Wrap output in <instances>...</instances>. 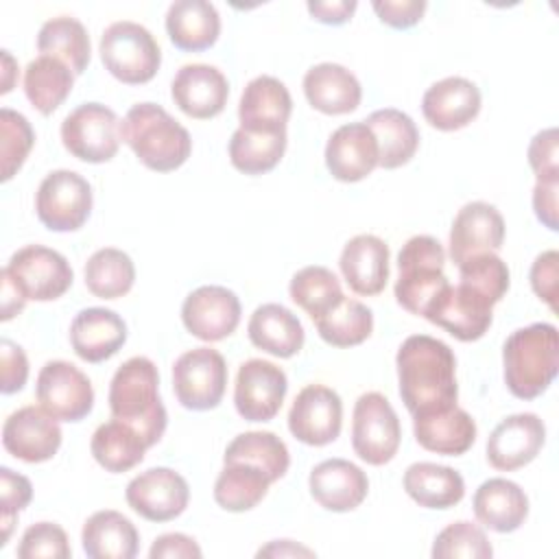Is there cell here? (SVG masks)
<instances>
[{
  "label": "cell",
  "mask_w": 559,
  "mask_h": 559,
  "mask_svg": "<svg viewBox=\"0 0 559 559\" xmlns=\"http://www.w3.org/2000/svg\"><path fill=\"white\" fill-rule=\"evenodd\" d=\"M395 365L400 397L411 415L456 406V358L443 341L413 334L400 345Z\"/></svg>",
  "instance_id": "cell-1"
},
{
  "label": "cell",
  "mask_w": 559,
  "mask_h": 559,
  "mask_svg": "<svg viewBox=\"0 0 559 559\" xmlns=\"http://www.w3.org/2000/svg\"><path fill=\"white\" fill-rule=\"evenodd\" d=\"M111 417L135 428L144 441L155 445L168 424L159 400V373L151 358L133 356L118 367L109 384Z\"/></svg>",
  "instance_id": "cell-2"
},
{
  "label": "cell",
  "mask_w": 559,
  "mask_h": 559,
  "mask_svg": "<svg viewBox=\"0 0 559 559\" xmlns=\"http://www.w3.org/2000/svg\"><path fill=\"white\" fill-rule=\"evenodd\" d=\"M504 384L520 400L539 397L559 371V332L552 323L515 330L502 347Z\"/></svg>",
  "instance_id": "cell-3"
},
{
  "label": "cell",
  "mask_w": 559,
  "mask_h": 559,
  "mask_svg": "<svg viewBox=\"0 0 559 559\" xmlns=\"http://www.w3.org/2000/svg\"><path fill=\"white\" fill-rule=\"evenodd\" d=\"M120 138L155 173L177 170L192 151L188 129L155 103L133 105L120 122Z\"/></svg>",
  "instance_id": "cell-4"
},
{
  "label": "cell",
  "mask_w": 559,
  "mask_h": 559,
  "mask_svg": "<svg viewBox=\"0 0 559 559\" xmlns=\"http://www.w3.org/2000/svg\"><path fill=\"white\" fill-rule=\"evenodd\" d=\"M445 251L432 236H413L397 255L395 299L411 314L424 317L430 301L450 284L443 275Z\"/></svg>",
  "instance_id": "cell-5"
},
{
  "label": "cell",
  "mask_w": 559,
  "mask_h": 559,
  "mask_svg": "<svg viewBox=\"0 0 559 559\" xmlns=\"http://www.w3.org/2000/svg\"><path fill=\"white\" fill-rule=\"evenodd\" d=\"M98 52L105 70L127 85L151 81L162 63V50L151 31L131 20L109 24L100 35Z\"/></svg>",
  "instance_id": "cell-6"
},
{
  "label": "cell",
  "mask_w": 559,
  "mask_h": 559,
  "mask_svg": "<svg viewBox=\"0 0 559 559\" xmlns=\"http://www.w3.org/2000/svg\"><path fill=\"white\" fill-rule=\"evenodd\" d=\"M120 120L100 103H83L61 122V142L70 155L87 164L109 162L120 146Z\"/></svg>",
  "instance_id": "cell-7"
},
{
  "label": "cell",
  "mask_w": 559,
  "mask_h": 559,
  "mask_svg": "<svg viewBox=\"0 0 559 559\" xmlns=\"http://www.w3.org/2000/svg\"><path fill=\"white\" fill-rule=\"evenodd\" d=\"M400 419L382 393H362L354 404L352 448L369 465L389 463L400 448Z\"/></svg>",
  "instance_id": "cell-8"
},
{
  "label": "cell",
  "mask_w": 559,
  "mask_h": 559,
  "mask_svg": "<svg viewBox=\"0 0 559 559\" xmlns=\"http://www.w3.org/2000/svg\"><path fill=\"white\" fill-rule=\"evenodd\" d=\"M227 365L221 352L194 347L173 365V391L181 406L190 411L216 408L225 395Z\"/></svg>",
  "instance_id": "cell-9"
},
{
  "label": "cell",
  "mask_w": 559,
  "mask_h": 559,
  "mask_svg": "<svg viewBox=\"0 0 559 559\" xmlns=\"http://www.w3.org/2000/svg\"><path fill=\"white\" fill-rule=\"evenodd\" d=\"M92 188L74 170H52L35 194V212L50 231H76L92 212Z\"/></svg>",
  "instance_id": "cell-10"
},
{
  "label": "cell",
  "mask_w": 559,
  "mask_h": 559,
  "mask_svg": "<svg viewBox=\"0 0 559 559\" xmlns=\"http://www.w3.org/2000/svg\"><path fill=\"white\" fill-rule=\"evenodd\" d=\"M26 299L52 301L59 299L74 280L70 262L55 249L44 245H26L17 249L2 269Z\"/></svg>",
  "instance_id": "cell-11"
},
{
  "label": "cell",
  "mask_w": 559,
  "mask_h": 559,
  "mask_svg": "<svg viewBox=\"0 0 559 559\" xmlns=\"http://www.w3.org/2000/svg\"><path fill=\"white\" fill-rule=\"evenodd\" d=\"M39 406L57 421H81L94 406L90 378L68 360H48L35 384Z\"/></svg>",
  "instance_id": "cell-12"
},
{
  "label": "cell",
  "mask_w": 559,
  "mask_h": 559,
  "mask_svg": "<svg viewBox=\"0 0 559 559\" xmlns=\"http://www.w3.org/2000/svg\"><path fill=\"white\" fill-rule=\"evenodd\" d=\"M493 304L465 284H448L426 308L424 317L454 338L469 343L485 336L491 325Z\"/></svg>",
  "instance_id": "cell-13"
},
{
  "label": "cell",
  "mask_w": 559,
  "mask_h": 559,
  "mask_svg": "<svg viewBox=\"0 0 559 559\" xmlns=\"http://www.w3.org/2000/svg\"><path fill=\"white\" fill-rule=\"evenodd\" d=\"M343 402L338 393L325 384L304 386L288 411V428L293 437L306 445H328L341 435Z\"/></svg>",
  "instance_id": "cell-14"
},
{
  "label": "cell",
  "mask_w": 559,
  "mask_h": 559,
  "mask_svg": "<svg viewBox=\"0 0 559 559\" xmlns=\"http://www.w3.org/2000/svg\"><path fill=\"white\" fill-rule=\"evenodd\" d=\"M286 373L262 358H251L240 365L234 386V404L247 421H271L286 397Z\"/></svg>",
  "instance_id": "cell-15"
},
{
  "label": "cell",
  "mask_w": 559,
  "mask_h": 559,
  "mask_svg": "<svg viewBox=\"0 0 559 559\" xmlns=\"http://www.w3.org/2000/svg\"><path fill=\"white\" fill-rule=\"evenodd\" d=\"M127 504L148 522L179 518L190 500L186 478L170 467H151L138 474L124 491Z\"/></svg>",
  "instance_id": "cell-16"
},
{
  "label": "cell",
  "mask_w": 559,
  "mask_h": 559,
  "mask_svg": "<svg viewBox=\"0 0 559 559\" xmlns=\"http://www.w3.org/2000/svg\"><path fill=\"white\" fill-rule=\"evenodd\" d=\"M181 321L186 330L201 341H223L234 334L240 323V299L225 286H199L183 299Z\"/></svg>",
  "instance_id": "cell-17"
},
{
  "label": "cell",
  "mask_w": 559,
  "mask_h": 559,
  "mask_svg": "<svg viewBox=\"0 0 559 559\" xmlns=\"http://www.w3.org/2000/svg\"><path fill=\"white\" fill-rule=\"evenodd\" d=\"M2 445L20 461L44 463L57 454L61 445V428L41 406H22L4 421Z\"/></svg>",
  "instance_id": "cell-18"
},
{
  "label": "cell",
  "mask_w": 559,
  "mask_h": 559,
  "mask_svg": "<svg viewBox=\"0 0 559 559\" xmlns=\"http://www.w3.org/2000/svg\"><path fill=\"white\" fill-rule=\"evenodd\" d=\"M546 441V426L535 413H515L504 417L487 439V461L500 472H513L528 465Z\"/></svg>",
  "instance_id": "cell-19"
},
{
  "label": "cell",
  "mask_w": 559,
  "mask_h": 559,
  "mask_svg": "<svg viewBox=\"0 0 559 559\" xmlns=\"http://www.w3.org/2000/svg\"><path fill=\"white\" fill-rule=\"evenodd\" d=\"M504 242V218L485 201L465 203L450 229V258L459 266L476 253H496Z\"/></svg>",
  "instance_id": "cell-20"
},
{
  "label": "cell",
  "mask_w": 559,
  "mask_h": 559,
  "mask_svg": "<svg viewBox=\"0 0 559 559\" xmlns=\"http://www.w3.org/2000/svg\"><path fill=\"white\" fill-rule=\"evenodd\" d=\"M170 94L175 105L190 118L207 120L218 116L229 96L225 74L207 63L181 66L173 79Z\"/></svg>",
  "instance_id": "cell-21"
},
{
  "label": "cell",
  "mask_w": 559,
  "mask_h": 559,
  "mask_svg": "<svg viewBox=\"0 0 559 559\" xmlns=\"http://www.w3.org/2000/svg\"><path fill=\"white\" fill-rule=\"evenodd\" d=\"M325 166L334 179L354 183L378 166V142L365 120L338 127L325 144Z\"/></svg>",
  "instance_id": "cell-22"
},
{
  "label": "cell",
  "mask_w": 559,
  "mask_h": 559,
  "mask_svg": "<svg viewBox=\"0 0 559 559\" xmlns=\"http://www.w3.org/2000/svg\"><path fill=\"white\" fill-rule=\"evenodd\" d=\"M480 111V90L463 76H445L432 83L421 98V114L439 131L467 127Z\"/></svg>",
  "instance_id": "cell-23"
},
{
  "label": "cell",
  "mask_w": 559,
  "mask_h": 559,
  "mask_svg": "<svg viewBox=\"0 0 559 559\" xmlns=\"http://www.w3.org/2000/svg\"><path fill=\"white\" fill-rule=\"evenodd\" d=\"M293 111V98L286 85L269 74L255 76L247 83L238 105L240 129L255 133L286 131Z\"/></svg>",
  "instance_id": "cell-24"
},
{
  "label": "cell",
  "mask_w": 559,
  "mask_h": 559,
  "mask_svg": "<svg viewBox=\"0 0 559 559\" xmlns=\"http://www.w3.org/2000/svg\"><path fill=\"white\" fill-rule=\"evenodd\" d=\"M308 485L312 498L334 513L354 511L369 491L367 474L345 459H328L314 465Z\"/></svg>",
  "instance_id": "cell-25"
},
{
  "label": "cell",
  "mask_w": 559,
  "mask_h": 559,
  "mask_svg": "<svg viewBox=\"0 0 559 559\" xmlns=\"http://www.w3.org/2000/svg\"><path fill=\"white\" fill-rule=\"evenodd\" d=\"M127 341V325L120 314L109 308H85L70 325V343L74 354L85 362H103L118 354Z\"/></svg>",
  "instance_id": "cell-26"
},
{
  "label": "cell",
  "mask_w": 559,
  "mask_h": 559,
  "mask_svg": "<svg viewBox=\"0 0 559 559\" xmlns=\"http://www.w3.org/2000/svg\"><path fill=\"white\" fill-rule=\"evenodd\" d=\"M347 286L358 295H378L389 282V247L373 234L347 240L338 260Z\"/></svg>",
  "instance_id": "cell-27"
},
{
  "label": "cell",
  "mask_w": 559,
  "mask_h": 559,
  "mask_svg": "<svg viewBox=\"0 0 559 559\" xmlns=\"http://www.w3.org/2000/svg\"><path fill=\"white\" fill-rule=\"evenodd\" d=\"M413 432L424 450L445 456L465 454L476 441V424L459 406L413 415Z\"/></svg>",
  "instance_id": "cell-28"
},
{
  "label": "cell",
  "mask_w": 559,
  "mask_h": 559,
  "mask_svg": "<svg viewBox=\"0 0 559 559\" xmlns=\"http://www.w3.org/2000/svg\"><path fill=\"white\" fill-rule=\"evenodd\" d=\"M304 94L317 111L341 116L354 111L360 105L362 87L345 66L319 63L306 72Z\"/></svg>",
  "instance_id": "cell-29"
},
{
  "label": "cell",
  "mask_w": 559,
  "mask_h": 559,
  "mask_svg": "<svg viewBox=\"0 0 559 559\" xmlns=\"http://www.w3.org/2000/svg\"><path fill=\"white\" fill-rule=\"evenodd\" d=\"M476 520L496 533L518 531L528 515V498L524 489L507 478H489L474 493Z\"/></svg>",
  "instance_id": "cell-30"
},
{
  "label": "cell",
  "mask_w": 559,
  "mask_h": 559,
  "mask_svg": "<svg viewBox=\"0 0 559 559\" xmlns=\"http://www.w3.org/2000/svg\"><path fill=\"white\" fill-rule=\"evenodd\" d=\"M166 33L179 50H207L218 39L221 15L207 0H175L166 13Z\"/></svg>",
  "instance_id": "cell-31"
},
{
  "label": "cell",
  "mask_w": 559,
  "mask_h": 559,
  "mask_svg": "<svg viewBox=\"0 0 559 559\" xmlns=\"http://www.w3.org/2000/svg\"><path fill=\"white\" fill-rule=\"evenodd\" d=\"M81 542L90 559H133L140 548L135 526L127 515L114 509L90 515L83 524Z\"/></svg>",
  "instance_id": "cell-32"
},
{
  "label": "cell",
  "mask_w": 559,
  "mask_h": 559,
  "mask_svg": "<svg viewBox=\"0 0 559 559\" xmlns=\"http://www.w3.org/2000/svg\"><path fill=\"white\" fill-rule=\"evenodd\" d=\"M249 341L277 358H290L304 347L301 321L282 304H262L253 310L247 325Z\"/></svg>",
  "instance_id": "cell-33"
},
{
  "label": "cell",
  "mask_w": 559,
  "mask_h": 559,
  "mask_svg": "<svg viewBox=\"0 0 559 559\" xmlns=\"http://www.w3.org/2000/svg\"><path fill=\"white\" fill-rule=\"evenodd\" d=\"M378 142V166L393 170L408 164L419 146V131L413 118L400 109L386 107L369 114L365 120Z\"/></svg>",
  "instance_id": "cell-34"
},
{
  "label": "cell",
  "mask_w": 559,
  "mask_h": 559,
  "mask_svg": "<svg viewBox=\"0 0 559 559\" xmlns=\"http://www.w3.org/2000/svg\"><path fill=\"white\" fill-rule=\"evenodd\" d=\"M404 491L419 507L450 509L463 500L465 483L456 469L421 461L404 472Z\"/></svg>",
  "instance_id": "cell-35"
},
{
  "label": "cell",
  "mask_w": 559,
  "mask_h": 559,
  "mask_svg": "<svg viewBox=\"0 0 559 559\" xmlns=\"http://www.w3.org/2000/svg\"><path fill=\"white\" fill-rule=\"evenodd\" d=\"M90 450L100 467L111 474H120L135 467L144 459L148 443L135 428L114 417L94 430Z\"/></svg>",
  "instance_id": "cell-36"
},
{
  "label": "cell",
  "mask_w": 559,
  "mask_h": 559,
  "mask_svg": "<svg viewBox=\"0 0 559 559\" xmlns=\"http://www.w3.org/2000/svg\"><path fill=\"white\" fill-rule=\"evenodd\" d=\"M74 72L50 55L35 57L24 70V94L44 116L52 114L72 92Z\"/></svg>",
  "instance_id": "cell-37"
},
{
  "label": "cell",
  "mask_w": 559,
  "mask_h": 559,
  "mask_svg": "<svg viewBox=\"0 0 559 559\" xmlns=\"http://www.w3.org/2000/svg\"><path fill=\"white\" fill-rule=\"evenodd\" d=\"M37 48L41 55H50L63 61L74 72V76L85 72L92 57L85 26L70 15H57L44 22L37 35Z\"/></svg>",
  "instance_id": "cell-38"
},
{
  "label": "cell",
  "mask_w": 559,
  "mask_h": 559,
  "mask_svg": "<svg viewBox=\"0 0 559 559\" xmlns=\"http://www.w3.org/2000/svg\"><path fill=\"white\" fill-rule=\"evenodd\" d=\"M223 461L255 465L271 478V483H275L288 472L290 454L286 443L275 432L251 430L234 437L225 450Z\"/></svg>",
  "instance_id": "cell-39"
},
{
  "label": "cell",
  "mask_w": 559,
  "mask_h": 559,
  "mask_svg": "<svg viewBox=\"0 0 559 559\" xmlns=\"http://www.w3.org/2000/svg\"><path fill=\"white\" fill-rule=\"evenodd\" d=\"M271 478L249 463H225L214 483V500L225 511H249L269 491Z\"/></svg>",
  "instance_id": "cell-40"
},
{
  "label": "cell",
  "mask_w": 559,
  "mask_h": 559,
  "mask_svg": "<svg viewBox=\"0 0 559 559\" xmlns=\"http://www.w3.org/2000/svg\"><path fill=\"white\" fill-rule=\"evenodd\" d=\"M286 142V131L255 133L238 127L229 140L231 166L245 175H264L280 164Z\"/></svg>",
  "instance_id": "cell-41"
},
{
  "label": "cell",
  "mask_w": 559,
  "mask_h": 559,
  "mask_svg": "<svg viewBox=\"0 0 559 559\" xmlns=\"http://www.w3.org/2000/svg\"><path fill=\"white\" fill-rule=\"evenodd\" d=\"M85 286L98 299H118L127 295L135 282L133 260L116 249L105 247L85 262Z\"/></svg>",
  "instance_id": "cell-42"
},
{
  "label": "cell",
  "mask_w": 559,
  "mask_h": 559,
  "mask_svg": "<svg viewBox=\"0 0 559 559\" xmlns=\"http://www.w3.org/2000/svg\"><path fill=\"white\" fill-rule=\"evenodd\" d=\"M319 336L334 347H354L371 336L373 312L349 297H343L338 306L314 321Z\"/></svg>",
  "instance_id": "cell-43"
},
{
  "label": "cell",
  "mask_w": 559,
  "mask_h": 559,
  "mask_svg": "<svg viewBox=\"0 0 559 559\" xmlns=\"http://www.w3.org/2000/svg\"><path fill=\"white\" fill-rule=\"evenodd\" d=\"M290 299L308 312L312 321L321 319L345 297L336 275L325 266H304L297 271L288 286Z\"/></svg>",
  "instance_id": "cell-44"
},
{
  "label": "cell",
  "mask_w": 559,
  "mask_h": 559,
  "mask_svg": "<svg viewBox=\"0 0 559 559\" xmlns=\"http://www.w3.org/2000/svg\"><path fill=\"white\" fill-rule=\"evenodd\" d=\"M459 280L496 306L509 290V266L491 251L476 253L459 264Z\"/></svg>",
  "instance_id": "cell-45"
},
{
  "label": "cell",
  "mask_w": 559,
  "mask_h": 559,
  "mask_svg": "<svg viewBox=\"0 0 559 559\" xmlns=\"http://www.w3.org/2000/svg\"><path fill=\"white\" fill-rule=\"evenodd\" d=\"M0 133H2V181H9L26 162L33 144L35 131L26 116L2 107L0 109Z\"/></svg>",
  "instance_id": "cell-46"
},
{
  "label": "cell",
  "mask_w": 559,
  "mask_h": 559,
  "mask_svg": "<svg viewBox=\"0 0 559 559\" xmlns=\"http://www.w3.org/2000/svg\"><path fill=\"white\" fill-rule=\"evenodd\" d=\"M493 548L483 533L480 526L472 522H454L445 526L432 544L435 559H452V557H472V559H489Z\"/></svg>",
  "instance_id": "cell-47"
},
{
  "label": "cell",
  "mask_w": 559,
  "mask_h": 559,
  "mask_svg": "<svg viewBox=\"0 0 559 559\" xmlns=\"http://www.w3.org/2000/svg\"><path fill=\"white\" fill-rule=\"evenodd\" d=\"M72 555L66 531L55 522H37L28 526L20 539L17 557L20 559H68Z\"/></svg>",
  "instance_id": "cell-48"
},
{
  "label": "cell",
  "mask_w": 559,
  "mask_h": 559,
  "mask_svg": "<svg viewBox=\"0 0 559 559\" xmlns=\"http://www.w3.org/2000/svg\"><path fill=\"white\" fill-rule=\"evenodd\" d=\"M0 491H2V526H4V535H2V544H7L13 522L17 518V513L31 502L33 498V485L26 476L9 469V467H0Z\"/></svg>",
  "instance_id": "cell-49"
},
{
  "label": "cell",
  "mask_w": 559,
  "mask_h": 559,
  "mask_svg": "<svg viewBox=\"0 0 559 559\" xmlns=\"http://www.w3.org/2000/svg\"><path fill=\"white\" fill-rule=\"evenodd\" d=\"M528 164L537 181H559V162H557V129H544L535 133L528 144Z\"/></svg>",
  "instance_id": "cell-50"
},
{
  "label": "cell",
  "mask_w": 559,
  "mask_h": 559,
  "mask_svg": "<svg viewBox=\"0 0 559 559\" xmlns=\"http://www.w3.org/2000/svg\"><path fill=\"white\" fill-rule=\"evenodd\" d=\"M0 356H2V393L11 395L24 389L28 378V358L20 345L9 338L0 341Z\"/></svg>",
  "instance_id": "cell-51"
},
{
  "label": "cell",
  "mask_w": 559,
  "mask_h": 559,
  "mask_svg": "<svg viewBox=\"0 0 559 559\" xmlns=\"http://www.w3.org/2000/svg\"><path fill=\"white\" fill-rule=\"evenodd\" d=\"M371 7L380 22L391 28H411L426 11L424 0H376Z\"/></svg>",
  "instance_id": "cell-52"
},
{
  "label": "cell",
  "mask_w": 559,
  "mask_h": 559,
  "mask_svg": "<svg viewBox=\"0 0 559 559\" xmlns=\"http://www.w3.org/2000/svg\"><path fill=\"white\" fill-rule=\"evenodd\" d=\"M557 262H559V253L550 249L539 253L531 266V286L535 295L544 299L552 310H555V297H557Z\"/></svg>",
  "instance_id": "cell-53"
},
{
  "label": "cell",
  "mask_w": 559,
  "mask_h": 559,
  "mask_svg": "<svg viewBox=\"0 0 559 559\" xmlns=\"http://www.w3.org/2000/svg\"><path fill=\"white\" fill-rule=\"evenodd\" d=\"M203 552H201V548H199V544L192 539V537H188V535H183V533H166V535H159L155 542H153V546H151V550H148V557L151 559H179V557H183V559H199Z\"/></svg>",
  "instance_id": "cell-54"
},
{
  "label": "cell",
  "mask_w": 559,
  "mask_h": 559,
  "mask_svg": "<svg viewBox=\"0 0 559 559\" xmlns=\"http://www.w3.org/2000/svg\"><path fill=\"white\" fill-rule=\"evenodd\" d=\"M557 186L559 181H537L533 188V210L535 216L550 229H559L557 221Z\"/></svg>",
  "instance_id": "cell-55"
},
{
  "label": "cell",
  "mask_w": 559,
  "mask_h": 559,
  "mask_svg": "<svg viewBox=\"0 0 559 559\" xmlns=\"http://www.w3.org/2000/svg\"><path fill=\"white\" fill-rule=\"evenodd\" d=\"M356 0H334V2H308V11L314 20L323 22V24H345L352 13L356 11Z\"/></svg>",
  "instance_id": "cell-56"
},
{
  "label": "cell",
  "mask_w": 559,
  "mask_h": 559,
  "mask_svg": "<svg viewBox=\"0 0 559 559\" xmlns=\"http://www.w3.org/2000/svg\"><path fill=\"white\" fill-rule=\"evenodd\" d=\"M28 299L22 295V290L13 284V280L2 271V321L13 319L22 312L24 304Z\"/></svg>",
  "instance_id": "cell-57"
},
{
  "label": "cell",
  "mask_w": 559,
  "mask_h": 559,
  "mask_svg": "<svg viewBox=\"0 0 559 559\" xmlns=\"http://www.w3.org/2000/svg\"><path fill=\"white\" fill-rule=\"evenodd\" d=\"M310 548H304L290 539H277L258 550V557H312Z\"/></svg>",
  "instance_id": "cell-58"
},
{
  "label": "cell",
  "mask_w": 559,
  "mask_h": 559,
  "mask_svg": "<svg viewBox=\"0 0 559 559\" xmlns=\"http://www.w3.org/2000/svg\"><path fill=\"white\" fill-rule=\"evenodd\" d=\"M2 61H4V79H2V94H7L11 87H13V74H15V63H13V57L9 55V50H2Z\"/></svg>",
  "instance_id": "cell-59"
}]
</instances>
